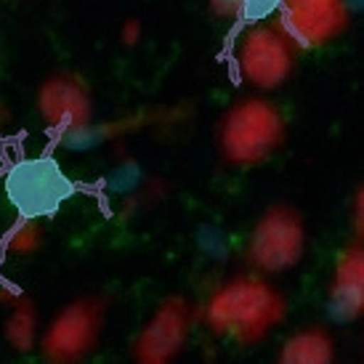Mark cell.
<instances>
[{"label":"cell","instance_id":"13","mask_svg":"<svg viewBox=\"0 0 364 364\" xmlns=\"http://www.w3.org/2000/svg\"><path fill=\"white\" fill-rule=\"evenodd\" d=\"M338 356L335 335L327 324H306L284 338L277 351L279 364H333Z\"/></svg>","mask_w":364,"mask_h":364},{"label":"cell","instance_id":"16","mask_svg":"<svg viewBox=\"0 0 364 364\" xmlns=\"http://www.w3.org/2000/svg\"><path fill=\"white\" fill-rule=\"evenodd\" d=\"M194 245H197L200 255H205L208 261L226 263L232 258V237L218 223H200L194 229Z\"/></svg>","mask_w":364,"mask_h":364},{"label":"cell","instance_id":"14","mask_svg":"<svg viewBox=\"0 0 364 364\" xmlns=\"http://www.w3.org/2000/svg\"><path fill=\"white\" fill-rule=\"evenodd\" d=\"M43 226L38 215H19L3 237V250L11 258H32L43 247Z\"/></svg>","mask_w":364,"mask_h":364},{"label":"cell","instance_id":"8","mask_svg":"<svg viewBox=\"0 0 364 364\" xmlns=\"http://www.w3.org/2000/svg\"><path fill=\"white\" fill-rule=\"evenodd\" d=\"M35 107L46 128L64 133L93 120V93L88 80L72 70H56L38 82Z\"/></svg>","mask_w":364,"mask_h":364},{"label":"cell","instance_id":"5","mask_svg":"<svg viewBox=\"0 0 364 364\" xmlns=\"http://www.w3.org/2000/svg\"><path fill=\"white\" fill-rule=\"evenodd\" d=\"M109 316V298L77 295L53 314L41 330L38 354L48 364H77L99 348Z\"/></svg>","mask_w":364,"mask_h":364},{"label":"cell","instance_id":"20","mask_svg":"<svg viewBox=\"0 0 364 364\" xmlns=\"http://www.w3.org/2000/svg\"><path fill=\"white\" fill-rule=\"evenodd\" d=\"M144 38V24L139 19H125L120 24V46L122 48H136Z\"/></svg>","mask_w":364,"mask_h":364},{"label":"cell","instance_id":"12","mask_svg":"<svg viewBox=\"0 0 364 364\" xmlns=\"http://www.w3.org/2000/svg\"><path fill=\"white\" fill-rule=\"evenodd\" d=\"M0 306H6V322H3V341L16 354L38 351L41 341V311L38 304L27 293H21L11 284H0Z\"/></svg>","mask_w":364,"mask_h":364},{"label":"cell","instance_id":"10","mask_svg":"<svg viewBox=\"0 0 364 364\" xmlns=\"http://www.w3.org/2000/svg\"><path fill=\"white\" fill-rule=\"evenodd\" d=\"M324 316L341 327L364 316V240H351L335 258L324 293Z\"/></svg>","mask_w":364,"mask_h":364},{"label":"cell","instance_id":"3","mask_svg":"<svg viewBox=\"0 0 364 364\" xmlns=\"http://www.w3.org/2000/svg\"><path fill=\"white\" fill-rule=\"evenodd\" d=\"M301 48L277 19L247 21L232 43V70L237 80L255 93L287 85L298 67Z\"/></svg>","mask_w":364,"mask_h":364},{"label":"cell","instance_id":"19","mask_svg":"<svg viewBox=\"0 0 364 364\" xmlns=\"http://www.w3.org/2000/svg\"><path fill=\"white\" fill-rule=\"evenodd\" d=\"M348 221H351V240H364V186L356 183L348 205Z\"/></svg>","mask_w":364,"mask_h":364},{"label":"cell","instance_id":"2","mask_svg":"<svg viewBox=\"0 0 364 364\" xmlns=\"http://www.w3.org/2000/svg\"><path fill=\"white\" fill-rule=\"evenodd\" d=\"M287 141V120L261 93L234 99L215 125V152L229 168L250 171L272 160Z\"/></svg>","mask_w":364,"mask_h":364},{"label":"cell","instance_id":"18","mask_svg":"<svg viewBox=\"0 0 364 364\" xmlns=\"http://www.w3.org/2000/svg\"><path fill=\"white\" fill-rule=\"evenodd\" d=\"M253 0H208V11L218 21H242Z\"/></svg>","mask_w":364,"mask_h":364},{"label":"cell","instance_id":"11","mask_svg":"<svg viewBox=\"0 0 364 364\" xmlns=\"http://www.w3.org/2000/svg\"><path fill=\"white\" fill-rule=\"evenodd\" d=\"M9 189L14 203L19 205V210H24V215H43L53 210L70 194V183L67 178H61L53 162L35 160L24 162L11 173Z\"/></svg>","mask_w":364,"mask_h":364},{"label":"cell","instance_id":"15","mask_svg":"<svg viewBox=\"0 0 364 364\" xmlns=\"http://www.w3.org/2000/svg\"><path fill=\"white\" fill-rule=\"evenodd\" d=\"M146 178H149V176H146L141 162L128 157V154H122L120 160H117V165L104 176L102 189H104V194H109L114 200H125V197H131L133 192H139Z\"/></svg>","mask_w":364,"mask_h":364},{"label":"cell","instance_id":"6","mask_svg":"<svg viewBox=\"0 0 364 364\" xmlns=\"http://www.w3.org/2000/svg\"><path fill=\"white\" fill-rule=\"evenodd\" d=\"M197 322H200V314L189 298L178 293L165 295L136 335L131 346V359L136 364H168L178 359Z\"/></svg>","mask_w":364,"mask_h":364},{"label":"cell","instance_id":"9","mask_svg":"<svg viewBox=\"0 0 364 364\" xmlns=\"http://www.w3.org/2000/svg\"><path fill=\"white\" fill-rule=\"evenodd\" d=\"M186 117H189V109H183V107H146V109H139L133 114L114 117V120L107 122L91 120L85 125L59 133V149L70 154L96 152L104 144L120 141V139L144 131V128H173Z\"/></svg>","mask_w":364,"mask_h":364},{"label":"cell","instance_id":"17","mask_svg":"<svg viewBox=\"0 0 364 364\" xmlns=\"http://www.w3.org/2000/svg\"><path fill=\"white\" fill-rule=\"evenodd\" d=\"M168 194H171V183L149 176V178L141 183V189H139V192H133L131 197H125V200H122L120 218L125 221V218H133V215H139V213L149 210V208H154L157 203H162Z\"/></svg>","mask_w":364,"mask_h":364},{"label":"cell","instance_id":"1","mask_svg":"<svg viewBox=\"0 0 364 364\" xmlns=\"http://www.w3.org/2000/svg\"><path fill=\"white\" fill-rule=\"evenodd\" d=\"M208 333L242 346H258L287 319V298L272 277L247 269L226 277L197 309Z\"/></svg>","mask_w":364,"mask_h":364},{"label":"cell","instance_id":"7","mask_svg":"<svg viewBox=\"0 0 364 364\" xmlns=\"http://www.w3.org/2000/svg\"><path fill=\"white\" fill-rule=\"evenodd\" d=\"M274 19L301 51H311L343 38L354 21V11L348 0H277Z\"/></svg>","mask_w":364,"mask_h":364},{"label":"cell","instance_id":"4","mask_svg":"<svg viewBox=\"0 0 364 364\" xmlns=\"http://www.w3.org/2000/svg\"><path fill=\"white\" fill-rule=\"evenodd\" d=\"M309 250V229L304 213L290 203H272L255 218L245 242V263L266 277L290 272Z\"/></svg>","mask_w":364,"mask_h":364}]
</instances>
